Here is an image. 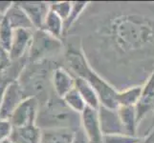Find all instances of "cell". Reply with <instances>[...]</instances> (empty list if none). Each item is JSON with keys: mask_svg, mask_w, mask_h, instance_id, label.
<instances>
[{"mask_svg": "<svg viewBox=\"0 0 154 143\" xmlns=\"http://www.w3.org/2000/svg\"><path fill=\"white\" fill-rule=\"evenodd\" d=\"M9 21L10 25L14 30L17 29H28L32 30L33 24L30 21L28 15L19 6L18 3H14L13 6L8 10V13L4 15Z\"/></svg>", "mask_w": 154, "mask_h": 143, "instance_id": "cell-13", "label": "cell"}, {"mask_svg": "<svg viewBox=\"0 0 154 143\" xmlns=\"http://www.w3.org/2000/svg\"><path fill=\"white\" fill-rule=\"evenodd\" d=\"M27 97L24 95V90L17 80L10 81L2 97L0 107V119H9L14 110Z\"/></svg>", "mask_w": 154, "mask_h": 143, "instance_id": "cell-5", "label": "cell"}, {"mask_svg": "<svg viewBox=\"0 0 154 143\" xmlns=\"http://www.w3.org/2000/svg\"><path fill=\"white\" fill-rule=\"evenodd\" d=\"M13 2L9 1H0V14H2L3 16L8 13V10L13 6Z\"/></svg>", "mask_w": 154, "mask_h": 143, "instance_id": "cell-27", "label": "cell"}, {"mask_svg": "<svg viewBox=\"0 0 154 143\" xmlns=\"http://www.w3.org/2000/svg\"><path fill=\"white\" fill-rule=\"evenodd\" d=\"M81 125L88 143H103V135L97 109L86 107L81 114Z\"/></svg>", "mask_w": 154, "mask_h": 143, "instance_id": "cell-6", "label": "cell"}, {"mask_svg": "<svg viewBox=\"0 0 154 143\" xmlns=\"http://www.w3.org/2000/svg\"><path fill=\"white\" fill-rule=\"evenodd\" d=\"M42 30L49 34L55 36L56 38L60 39L61 35L64 33V21L50 9V12L45 19Z\"/></svg>", "mask_w": 154, "mask_h": 143, "instance_id": "cell-18", "label": "cell"}, {"mask_svg": "<svg viewBox=\"0 0 154 143\" xmlns=\"http://www.w3.org/2000/svg\"><path fill=\"white\" fill-rule=\"evenodd\" d=\"M10 61L11 59H10L9 54L6 51H4L1 48V46H0V72H1L4 68H6L8 66Z\"/></svg>", "mask_w": 154, "mask_h": 143, "instance_id": "cell-25", "label": "cell"}, {"mask_svg": "<svg viewBox=\"0 0 154 143\" xmlns=\"http://www.w3.org/2000/svg\"><path fill=\"white\" fill-rule=\"evenodd\" d=\"M39 113V103L35 97H27L10 116L13 128H22L36 125Z\"/></svg>", "mask_w": 154, "mask_h": 143, "instance_id": "cell-4", "label": "cell"}, {"mask_svg": "<svg viewBox=\"0 0 154 143\" xmlns=\"http://www.w3.org/2000/svg\"><path fill=\"white\" fill-rule=\"evenodd\" d=\"M153 101H154V72L152 73V75L144 85V90H143L141 100L136 106L138 120H140L144 116V115L149 111V109L152 107Z\"/></svg>", "mask_w": 154, "mask_h": 143, "instance_id": "cell-16", "label": "cell"}, {"mask_svg": "<svg viewBox=\"0 0 154 143\" xmlns=\"http://www.w3.org/2000/svg\"><path fill=\"white\" fill-rule=\"evenodd\" d=\"M75 88L78 90L79 94L85 101L87 107L93 109H99L100 106V101L98 97L96 91L90 84L82 77H76V84Z\"/></svg>", "mask_w": 154, "mask_h": 143, "instance_id": "cell-17", "label": "cell"}, {"mask_svg": "<svg viewBox=\"0 0 154 143\" xmlns=\"http://www.w3.org/2000/svg\"><path fill=\"white\" fill-rule=\"evenodd\" d=\"M28 15L35 30H42L45 19L50 12V3L47 2H18Z\"/></svg>", "mask_w": 154, "mask_h": 143, "instance_id": "cell-8", "label": "cell"}, {"mask_svg": "<svg viewBox=\"0 0 154 143\" xmlns=\"http://www.w3.org/2000/svg\"><path fill=\"white\" fill-rule=\"evenodd\" d=\"M107 35L120 54H139L154 44V22L142 13H120L110 20Z\"/></svg>", "mask_w": 154, "mask_h": 143, "instance_id": "cell-1", "label": "cell"}, {"mask_svg": "<svg viewBox=\"0 0 154 143\" xmlns=\"http://www.w3.org/2000/svg\"><path fill=\"white\" fill-rule=\"evenodd\" d=\"M1 143H14V142H13L12 140H11L10 139H5L4 141H2Z\"/></svg>", "mask_w": 154, "mask_h": 143, "instance_id": "cell-29", "label": "cell"}, {"mask_svg": "<svg viewBox=\"0 0 154 143\" xmlns=\"http://www.w3.org/2000/svg\"><path fill=\"white\" fill-rule=\"evenodd\" d=\"M75 135L76 131L72 129H44L40 143H72Z\"/></svg>", "mask_w": 154, "mask_h": 143, "instance_id": "cell-14", "label": "cell"}, {"mask_svg": "<svg viewBox=\"0 0 154 143\" xmlns=\"http://www.w3.org/2000/svg\"><path fill=\"white\" fill-rule=\"evenodd\" d=\"M8 83L9 82H4L3 80L1 81V79H0V107H1V101H2L3 94H4L5 89H6V87L8 85Z\"/></svg>", "mask_w": 154, "mask_h": 143, "instance_id": "cell-28", "label": "cell"}, {"mask_svg": "<svg viewBox=\"0 0 154 143\" xmlns=\"http://www.w3.org/2000/svg\"><path fill=\"white\" fill-rule=\"evenodd\" d=\"M144 85H137L126 88L124 91H118L117 103L119 107H136L141 100Z\"/></svg>", "mask_w": 154, "mask_h": 143, "instance_id": "cell-15", "label": "cell"}, {"mask_svg": "<svg viewBox=\"0 0 154 143\" xmlns=\"http://www.w3.org/2000/svg\"><path fill=\"white\" fill-rule=\"evenodd\" d=\"M118 114L125 135L137 136L138 128V114L136 107H119Z\"/></svg>", "mask_w": 154, "mask_h": 143, "instance_id": "cell-12", "label": "cell"}, {"mask_svg": "<svg viewBox=\"0 0 154 143\" xmlns=\"http://www.w3.org/2000/svg\"><path fill=\"white\" fill-rule=\"evenodd\" d=\"M34 33L32 30L28 29H17L14 31L13 43L9 52L11 60H17L27 50H30V47L33 40Z\"/></svg>", "mask_w": 154, "mask_h": 143, "instance_id": "cell-9", "label": "cell"}, {"mask_svg": "<svg viewBox=\"0 0 154 143\" xmlns=\"http://www.w3.org/2000/svg\"><path fill=\"white\" fill-rule=\"evenodd\" d=\"M141 141L138 136H131L125 134L103 136V143H137Z\"/></svg>", "mask_w": 154, "mask_h": 143, "instance_id": "cell-23", "label": "cell"}, {"mask_svg": "<svg viewBox=\"0 0 154 143\" xmlns=\"http://www.w3.org/2000/svg\"><path fill=\"white\" fill-rule=\"evenodd\" d=\"M60 39L49 34L43 30H36L30 47V58L32 61H40L50 55L55 54L61 49Z\"/></svg>", "mask_w": 154, "mask_h": 143, "instance_id": "cell-3", "label": "cell"}, {"mask_svg": "<svg viewBox=\"0 0 154 143\" xmlns=\"http://www.w3.org/2000/svg\"><path fill=\"white\" fill-rule=\"evenodd\" d=\"M53 87L60 98H63L65 95L75 88L76 77L63 67H57L54 70L52 77Z\"/></svg>", "mask_w": 154, "mask_h": 143, "instance_id": "cell-10", "label": "cell"}, {"mask_svg": "<svg viewBox=\"0 0 154 143\" xmlns=\"http://www.w3.org/2000/svg\"><path fill=\"white\" fill-rule=\"evenodd\" d=\"M62 99L64 103L68 106V108H70L73 112H75L76 114L79 115H81L87 107L84 99L79 94L76 88L71 90Z\"/></svg>", "mask_w": 154, "mask_h": 143, "instance_id": "cell-19", "label": "cell"}, {"mask_svg": "<svg viewBox=\"0 0 154 143\" xmlns=\"http://www.w3.org/2000/svg\"><path fill=\"white\" fill-rule=\"evenodd\" d=\"M72 143H88L86 137H85V136H84L83 132L82 130L76 131L75 139H74Z\"/></svg>", "mask_w": 154, "mask_h": 143, "instance_id": "cell-26", "label": "cell"}, {"mask_svg": "<svg viewBox=\"0 0 154 143\" xmlns=\"http://www.w3.org/2000/svg\"><path fill=\"white\" fill-rule=\"evenodd\" d=\"M42 130L38 125L13 128L10 139L14 143H40Z\"/></svg>", "mask_w": 154, "mask_h": 143, "instance_id": "cell-11", "label": "cell"}, {"mask_svg": "<svg viewBox=\"0 0 154 143\" xmlns=\"http://www.w3.org/2000/svg\"><path fill=\"white\" fill-rule=\"evenodd\" d=\"M137 143H143L142 141H139V142H137Z\"/></svg>", "mask_w": 154, "mask_h": 143, "instance_id": "cell-30", "label": "cell"}, {"mask_svg": "<svg viewBox=\"0 0 154 143\" xmlns=\"http://www.w3.org/2000/svg\"><path fill=\"white\" fill-rule=\"evenodd\" d=\"M89 2L85 1H75L72 2V10L69 17L64 21V31L69 30L73 24L76 23V21L81 16L82 13L85 10L86 7L88 6Z\"/></svg>", "mask_w": 154, "mask_h": 143, "instance_id": "cell-21", "label": "cell"}, {"mask_svg": "<svg viewBox=\"0 0 154 143\" xmlns=\"http://www.w3.org/2000/svg\"><path fill=\"white\" fill-rule=\"evenodd\" d=\"M12 131L13 126L9 119H0V143L5 139H10Z\"/></svg>", "mask_w": 154, "mask_h": 143, "instance_id": "cell-24", "label": "cell"}, {"mask_svg": "<svg viewBox=\"0 0 154 143\" xmlns=\"http://www.w3.org/2000/svg\"><path fill=\"white\" fill-rule=\"evenodd\" d=\"M50 9L53 12H55L63 21H65L70 15L72 10V2L60 1L50 3Z\"/></svg>", "mask_w": 154, "mask_h": 143, "instance_id": "cell-22", "label": "cell"}, {"mask_svg": "<svg viewBox=\"0 0 154 143\" xmlns=\"http://www.w3.org/2000/svg\"><path fill=\"white\" fill-rule=\"evenodd\" d=\"M99 119L103 136L125 134L117 109L107 108L100 105L98 109Z\"/></svg>", "mask_w": 154, "mask_h": 143, "instance_id": "cell-7", "label": "cell"}, {"mask_svg": "<svg viewBox=\"0 0 154 143\" xmlns=\"http://www.w3.org/2000/svg\"><path fill=\"white\" fill-rule=\"evenodd\" d=\"M66 59L71 71L77 76L76 77L85 79L94 88L100 98V105L111 109H118V91L93 70L82 52L75 49L69 50L66 55Z\"/></svg>", "mask_w": 154, "mask_h": 143, "instance_id": "cell-2", "label": "cell"}, {"mask_svg": "<svg viewBox=\"0 0 154 143\" xmlns=\"http://www.w3.org/2000/svg\"><path fill=\"white\" fill-rule=\"evenodd\" d=\"M14 31V30L10 25L8 19L3 16L0 20V46L8 54L11 51V47L13 43Z\"/></svg>", "mask_w": 154, "mask_h": 143, "instance_id": "cell-20", "label": "cell"}]
</instances>
